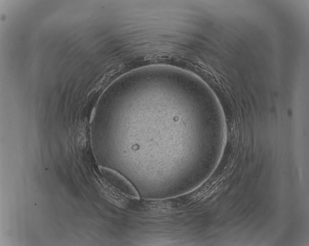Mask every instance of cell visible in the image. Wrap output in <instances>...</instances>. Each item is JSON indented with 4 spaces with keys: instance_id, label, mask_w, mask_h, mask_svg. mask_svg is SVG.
Here are the masks:
<instances>
[{
    "instance_id": "cell-1",
    "label": "cell",
    "mask_w": 309,
    "mask_h": 246,
    "mask_svg": "<svg viewBox=\"0 0 309 246\" xmlns=\"http://www.w3.org/2000/svg\"><path fill=\"white\" fill-rule=\"evenodd\" d=\"M102 186L106 194L116 205L128 208L131 201L140 199L137 192L125 178L116 172L101 168Z\"/></svg>"
}]
</instances>
